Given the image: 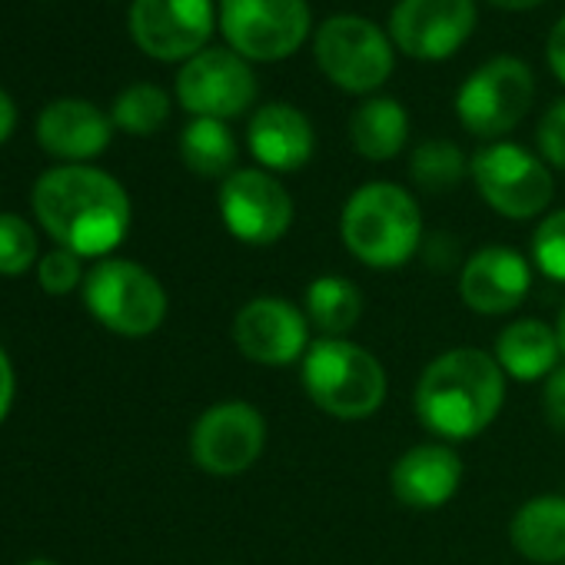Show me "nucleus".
Listing matches in <instances>:
<instances>
[{
  "mask_svg": "<svg viewBox=\"0 0 565 565\" xmlns=\"http://www.w3.org/2000/svg\"><path fill=\"white\" fill-rule=\"evenodd\" d=\"M409 137V114L393 97H370L356 107L350 120V140L360 157L366 160H393Z\"/></svg>",
  "mask_w": 565,
  "mask_h": 565,
  "instance_id": "obj_22",
  "label": "nucleus"
},
{
  "mask_svg": "<svg viewBox=\"0 0 565 565\" xmlns=\"http://www.w3.org/2000/svg\"><path fill=\"white\" fill-rule=\"evenodd\" d=\"M170 117V97L153 87V84H134L127 87L117 100H114V127H120L124 134L134 137H150L157 134Z\"/></svg>",
  "mask_w": 565,
  "mask_h": 565,
  "instance_id": "obj_26",
  "label": "nucleus"
},
{
  "mask_svg": "<svg viewBox=\"0 0 565 565\" xmlns=\"http://www.w3.org/2000/svg\"><path fill=\"white\" fill-rule=\"evenodd\" d=\"M539 153L555 170H565V100L552 104L539 124Z\"/></svg>",
  "mask_w": 565,
  "mask_h": 565,
  "instance_id": "obj_30",
  "label": "nucleus"
},
{
  "mask_svg": "<svg viewBox=\"0 0 565 565\" xmlns=\"http://www.w3.org/2000/svg\"><path fill=\"white\" fill-rule=\"evenodd\" d=\"M38 279H41V287L51 294V297H64L71 294L77 282L84 279L81 273V256L71 253V249H54L41 259L38 266Z\"/></svg>",
  "mask_w": 565,
  "mask_h": 565,
  "instance_id": "obj_29",
  "label": "nucleus"
},
{
  "mask_svg": "<svg viewBox=\"0 0 565 565\" xmlns=\"http://www.w3.org/2000/svg\"><path fill=\"white\" fill-rule=\"evenodd\" d=\"M469 173V160L452 140H426L413 150L409 177L426 193H446Z\"/></svg>",
  "mask_w": 565,
  "mask_h": 565,
  "instance_id": "obj_25",
  "label": "nucleus"
},
{
  "mask_svg": "<svg viewBox=\"0 0 565 565\" xmlns=\"http://www.w3.org/2000/svg\"><path fill=\"white\" fill-rule=\"evenodd\" d=\"M236 137L230 134V127L223 120H210V117H193V124H186V130L180 134V157L186 163L190 173L213 180V177H230L236 167Z\"/></svg>",
  "mask_w": 565,
  "mask_h": 565,
  "instance_id": "obj_24",
  "label": "nucleus"
},
{
  "mask_svg": "<svg viewBox=\"0 0 565 565\" xmlns=\"http://www.w3.org/2000/svg\"><path fill=\"white\" fill-rule=\"evenodd\" d=\"M246 147L269 173H297L310 163L317 134L303 110L290 104H266L246 127Z\"/></svg>",
  "mask_w": 565,
  "mask_h": 565,
  "instance_id": "obj_18",
  "label": "nucleus"
},
{
  "mask_svg": "<svg viewBox=\"0 0 565 565\" xmlns=\"http://www.w3.org/2000/svg\"><path fill=\"white\" fill-rule=\"evenodd\" d=\"M512 548L539 565L565 558V495H535L522 502L509 522Z\"/></svg>",
  "mask_w": 565,
  "mask_h": 565,
  "instance_id": "obj_21",
  "label": "nucleus"
},
{
  "mask_svg": "<svg viewBox=\"0 0 565 565\" xmlns=\"http://www.w3.org/2000/svg\"><path fill=\"white\" fill-rule=\"evenodd\" d=\"M462 482V459L449 443H419L406 449L390 469V489L396 502L416 512L443 509Z\"/></svg>",
  "mask_w": 565,
  "mask_h": 565,
  "instance_id": "obj_17",
  "label": "nucleus"
},
{
  "mask_svg": "<svg viewBox=\"0 0 565 565\" xmlns=\"http://www.w3.org/2000/svg\"><path fill=\"white\" fill-rule=\"evenodd\" d=\"M542 409L552 429L565 433V366H558L542 390Z\"/></svg>",
  "mask_w": 565,
  "mask_h": 565,
  "instance_id": "obj_31",
  "label": "nucleus"
},
{
  "mask_svg": "<svg viewBox=\"0 0 565 565\" xmlns=\"http://www.w3.org/2000/svg\"><path fill=\"white\" fill-rule=\"evenodd\" d=\"M266 449V419L256 406L243 399H226L210 406L193 433L190 456L210 476H239L246 472Z\"/></svg>",
  "mask_w": 565,
  "mask_h": 565,
  "instance_id": "obj_11",
  "label": "nucleus"
},
{
  "mask_svg": "<svg viewBox=\"0 0 565 565\" xmlns=\"http://www.w3.org/2000/svg\"><path fill=\"white\" fill-rule=\"evenodd\" d=\"M236 350L259 366L303 363L310 350L307 313L282 297H256L233 320Z\"/></svg>",
  "mask_w": 565,
  "mask_h": 565,
  "instance_id": "obj_13",
  "label": "nucleus"
},
{
  "mask_svg": "<svg viewBox=\"0 0 565 565\" xmlns=\"http://www.w3.org/2000/svg\"><path fill=\"white\" fill-rule=\"evenodd\" d=\"M535 97V77L519 57H492L482 64L456 97V114L462 127L482 140H495L519 127Z\"/></svg>",
  "mask_w": 565,
  "mask_h": 565,
  "instance_id": "obj_7",
  "label": "nucleus"
},
{
  "mask_svg": "<svg viewBox=\"0 0 565 565\" xmlns=\"http://www.w3.org/2000/svg\"><path fill=\"white\" fill-rule=\"evenodd\" d=\"M114 134V120L77 97L54 100L38 117V140L51 157L61 160H94L107 150Z\"/></svg>",
  "mask_w": 565,
  "mask_h": 565,
  "instance_id": "obj_19",
  "label": "nucleus"
},
{
  "mask_svg": "<svg viewBox=\"0 0 565 565\" xmlns=\"http://www.w3.org/2000/svg\"><path fill=\"white\" fill-rule=\"evenodd\" d=\"M532 263L542 276L565 282V210L548 213L532 236Z\"/></svg>",
  "mask_w": 565,
  "mask_h": 565,
  "instance_id": "obj_28",
  "label": "nucleus"
},
{
  "mask_svg": "<svg viewBox=\"0 0 565 565\" xmlns=\"http://www.w3.org/2000/svg\"><path fill=\"white\" fill-rule=\"evenodd\" d=\"M343 246L373 269H396L409 263L423 243V213L399 183L373 180L353 190L340 213Z\"/></svg>",
  "mask_w": 565,
  "mask_h": 565,
  "instance_id": "obj_3",
  "label": "nucleus"
},
{
  "mask_svg": "<svg viewBox=\"0 0 565 565\" xmlns=\"http://www.w3.org/2000/svg\"><path fill=\"white\" fill-rule=\"evenodd\" d=\"M476 28V0H399L390 18L393 44L416 61L456 54Z\"/></svg>",
  "mask_w": 565,
  "mask_h": 565,
  "instance_id": "obj_15",
  "label": "nucleus"
},
{
  "mask_svg": "<svg viewBox=\"0 0 565 565\" xmlns=\"http://www.w3.org/2000/svg\"><path fill=\"white\" fill-rule=\"evenodd\" d=\"M130 34L157 61H190L213 34V0H134Z\"/></svg>",
  "mask_w": 565,
  "mask_h": 565,
  "instance_id": "obj_14",
  "label": "nucleus"
},
{
  "mask_svg": "<svg viewBox=\"0 0 565 565\" xmlns=\"http://www.w3.org/2000/svg\"><path fill=\"white\" fill-rule=\"evenodd\" d=\"M310 327L327 340H347L363 317V294L347 276H317L303 294Z\"/></svg>",
  "mask_w": 565,
  "mask_h": 565,
  "instance_id": "obj_23",
  "label": "nucleus"
},
{
  "mask_svg": "<svg viewBox=\"0 0 565 565\" xmlns=\"http://www.w3.org/2000/svg\"><path fill=\"white\" fill-rule=\"evenodd\" d=\"M555 333H558V343H562V356H565V300L558 307V320H555Z\"/></svg>",
  "mask_w": 565,
  "mask_h": 565,
  "instance_id": "obj_36",
  "label": "nucleus"
},
{
  "mask_svg": "<svg viewBox=\"0 0 565 565\" xmlns=\"http://www.w3.org/2000/svg\"><path fill=\"white\" fill-rule=\"evenodd\" d=\"M303 390L307 396L337 419L373 416L390 393L383 363L360 343L347 340H313L303 356Z\"/></svg>",
  "mask_w": 565,
  "mask_h": 565,
  "instance_id": "obj_4",
  "label": "nucleus"
},
{
  "mask_svg": "<svg viewBox=\"0 0 565 565\" xmlns=\"http://www.w3.org/2000/svg\"><path fill=\"white\" fill-rule=\"evenodd\" d=\"M532 290V263L509 249V246H482L476 249L462 273H459V294L462 303L479 317H505Z\"/></svg>",
  "mask_w": 565,
  "mask_h": 565,
  "instance_id": "obj_16",
  "label": "nucleus"
},
{
  "mask_svg": "<svg viewBox=\"0 0 565 565\" xmlns=\"http://www.w3.org/2000/svg\"><path fill=\"white\" fill-rule=\"evenodd\" d=\"M177 97L193 117L230 120L256 100V77L236 51L210 47L183 64L177 74Z\"/></svg>",
  "mask_w": 565,
  "mask_h": 565,
  "instance_id": "obj_12",
  "label": "nucleus"
},
{
  "mask_svg": "<svg viewBox=\"0 0 565 565\" xmlns=\"http://www.w3.org/2000/svg\"><path fill=\"white\" fill-rule=\"evenodd\" d=\"M38 263V233L28 220L0 213V276H21Z\"/></svg>",
  "mask_w": 565,
  "mask_h": 565,
  "instance_id": "obj_27",
  "label": "nucleus"
},
{
  "mask_svg": "<svg viewBox=\"0 0 565 565\" xmlns=\"http://www.w3.org/2000/svg\"><path fill=\"white\" fill-rule=\"evenodd\" d=\"M489 4H495L502 11H529V8H539L542 0H489Z\"/></svg>",
  "mask_w": 565,
  "mask_h": 565,
  "instance_id": "obj_35",
  "label": "nucleus"
},
{
  "mask_svg": "<svg viewBox=\"0 0 565 565\" xmlns=\"http://www.w3.org/2000/svg\"><path fill=\"white\" fill-rule=\"evenodd\" d=\"M469 177L479 196L509 220H532L548 210L555 183L535 153L519 143H489L469 160Z\"/></svg>",
  "mask_w": 565,
  "mask_h": 565,
  "instance_id": "obj_6",
  "label": "nucleus"
},
{
  "mask_svg": "<svg viewBox=\"0 0 565 565\" xmlns=\"http://www.w3.org/2000/svg\"><path fill=\"white\" fill-rule=\"evenodd\" d=\"M416 416L443 443L482 436L505 403V373L492 353L476 347L446 350L416 383Z\"/></svg>",
  "mask_w": 565,
  "mask_h": 565,
  "instance_id": "obj_2",
  "label": "nucleus"
},
{
  "mask_svg": "<svg viewBox=\"0 0 565 565\" xmlns=\"http://www.w3.org/2000/svg\"><path fill=\"white\" fill-rule=\"evenodd\" d=\"M216 203L223 226L246 246H273L294 226V196L269 170H233Z\"/></svg>",
  "mask_w": 565,
  "mask_h": 565,
  "instance_id": "obj_10",
  "label": "nucleus"
},
{
  "mask_svg": "<svg viewBox=\"0 0 565 565\" xmlns=\"http://www.w3.org/2000/svg\"><path fill=\"white\" fill-rule=\"evenodd\" d=\"M320 71L350 94H373L393 74V44L366 18L337 14L317 31Z\"/></svg>",
  "mask_w": 565,
  "mask_h": 565,
  "instance_id": "obj_8",
  "label": "nucleus"
},
{
  "mask_svg": "<svg viewBox=\"0 0 565 565\" xmlns=\"http://www.w3.org/2000/svg\"><path fill=\"white\" fill-rule=\"evenodd\" d=\"M14 124H18V107L4 90H0V143L14 134Z\"/></svg>",
  "mask_w": 565,
  "mask_h": 565,
  "instance_id": "obj_34",
  "label": "nucleus"
},
{
  "mask_svg": "<svg viewBox=\"0 0 565 565\" xmlns=\"http://www.w3.org/2000/svg\"><path fill=\"white\" fill-rule=\"evenodd\" d=\"M11 399H14V370H11L8 353L0 350V423H4V416L11 409Z\"/></svg>",
  "mask_w": 565,
  "mask_h": 565,
  "instance_id": "obj_33",
  "label": "nucleus"
},
{
  "mask_svg": "<svg viewBox=\"0 0 565 565\" xmlns=\"http://www.w3.org/2000/svg\"><path fill=\"white\" fill-rule=\"evenodd\" d=\"M34 213L44 230L77 256H107L130 230V196L104 170L57 167L34 186Z\"/></svg>",
  "mask_w": 565,
  "mask_h": 565,
  "instance_id": "obj_1",
  "label": "nucleus"
},
{
  "mask_svg": "<svg viewBox=\"0 0 565 565\" xmlns=\"http://www.w3.org/2000/svg\"><path fill=\"white\" fill-rule=\"evenodd\" d=\"M492 356H495L499 370L505 373V380L539 383L558 370L562 343H558L555 327H548L542 320H515L499 333Z\"/></svg>",
  "mask_w": 565,
  "mask_h": 565,
  "instance_id": "obj_20",
  "label": "nucleus"
},
{
  "mask_svg": "<svg viewBox=\"0 0 565 565\" xmlns=\"http://www.w3.org/2000/svg\"><path fill=\"white\" fill-rule=\"evenodd\" d=\"M84 303L120 337H150L167 317L160 279L134 259H104L84 276Z\"/></svg>",
  "mask_w": 565,
  "mask_h": 565,
  "instance_id": "obj_5",
  "label": "nucleus"
},
{
  "mask_svg": "<svg viewBox=\"0 0 565 565\" xmlns=\"http://www.w3.org/2000/svg\"><path fill=\"white\" fill-rule=\"evenodd\" d=\"M28 565H54V562H47V558H34V562H28Z\"/></svg>",
  "mask_w": 565,
  "mask_h": 565,
  "instance_id": "obj_37",
  "label": "nucleus"
},
{
  "mask_svg": "<svg viewBox=\"0 0 565 565\" xmlns=\"http://www.w3.org/2000/svg\"><path fill=\"white\" fill-rule=\"evenodd\" d=\"M220 31L239 57L282 61L310 34L307 0H220Z\"/></svg>",
  "mask_w": 565,
  "mask_h": 565,
  "instance_id": "obj_9",
  "label": "nucleus"
},
{
  "mask_svg": "<svg viewBox=\"0 0 565 565\" xmlns=\"http://www.w3.org/2000/svg\"><path fill=\"white\" fill-rule=\"evenodd\" d=\"M545 57H548L552 74L565 84V18L552 28V34H548V47H545Z\"/></svg>",
  "mask_w": 565,
  "mask_h": 565,
  "instance_id": "obj_32",
  "label": "nucleus"
}]
</instances>
